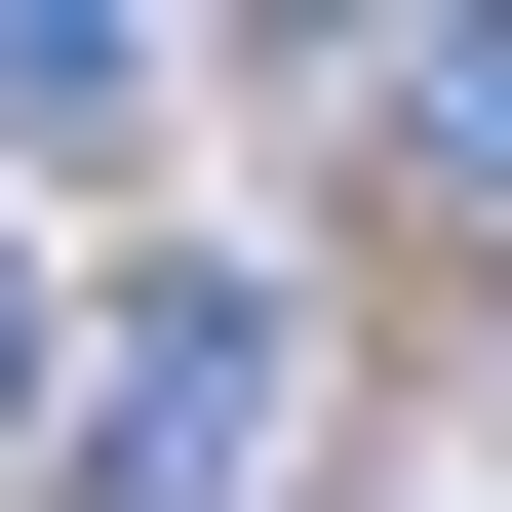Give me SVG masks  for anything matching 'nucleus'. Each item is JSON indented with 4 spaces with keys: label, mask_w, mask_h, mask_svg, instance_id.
<instances>
[{
    "label": "nucleus",
    "mask_w": 512,
    "mask_h": 512,
    "mask_svg": "<svg viewBox=\"0 0 512 512\" xmlns=\"http://www.w3.org/2000/svg\"><path fill=\"white\" fill-rule=\"evenodd\" d=\"M237 473H276V276H158V316L40 394V512H237Z\"/></svg>",
    "instance_id": "obj_1"
},
{
    "label": "nucleus",
    "mask_w": 512,
    "mask_h": 512,
    "mask_svg": "<svg viewBox=\"0 0 512 512\" xmlns=\"http://www.w3.org/2000/svg\"><path fill=\"white\" fill-rule=\"evenodd\" d=\"M394 158H434V197H512V40H394Z\"/></svg>",
    "instance_id": "obj_2"
},
{
    "label": "nucleus",
    "mask_w": 512,
    "mask_h": 512,
    "mask_svg": "<svg viewBox=\"0 0 512 512\" xmlns=\"http://www.w3.org/2000/svg\"><path fill=\"white\" fill-rule=\"evenodd\" d=\"M0 473H40V237H0Z\"/></svg>",
    "instance_id": "obj_3"
}]
</instances>
